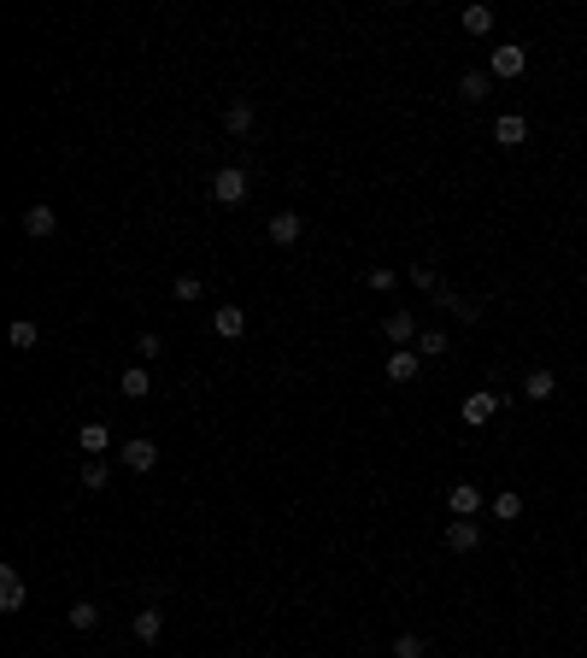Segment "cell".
<instances>
[{"label":"cell","instance_id":"30bf717a","mask_svg":"<svg viewBox=\"0 0 587 658\" xmlns=\"http://www.w3.org/2000/svg\"><path fill=\"white\" fill-rule=\"evenodd\" d=\"M129 629H136V641H141V646H153L159 635H165V612H159V605H141Z\"/></svg>","mask_w":587,"mask_h":658},{"label":"cell","instance_id":"7a4b0ae2","mask_svg":"<svg viewBox=\"0 0 587 658\" xmlns=\"http://www.w3.org/2000/svg\"><path fill=\"white\" fill-rule=\"evenodd\" d=\"M523 71H529V54H523V47H493L488 54V77H500V83H511Z\"/></svg>","mask_w":587,"mask_h":658},{"label":"cell","instance_id":"4dcf8cb0","mask_svg":"<svg viewBox=\"0 0 587 658\" xmlns=\"http://www.w3.org/2000/svg\"><path fill=\"white\" fill-rule=\"evenodd\" d=\"M136 347H141V359H159V336H153V329H141Z\"/></svg>","mask_w":587,"mask_h":658},{"label":"cell","instance_id":"8992f818","mask_svg":"<svg viewBox=\"0 0 587 658\" xmlns=\"http://www.w3.org/2000/svg\"><path fill=\"white\" fill-rule=\"evenodd\" d=\"M447 546H452V553H475V546H482V523H475V518H452L447 523Z\"/></svg>","mask_w":587,"mask_h":658},{"label":"cell","instance_id":"484cf974","mask_svg":"<svg viewBox=\"0 0 587 658\" xmlns=\"http://www.w3.org/2000/svg\"><path fill=\"white\" fill-rule=\"evenodd\" d=\"M106 482H112V471H106L100 459H88V464H83V488H88V494H100Z\"/></svg>","mask_w":587,"mask_h":658},{"label":"cell","instance_id":"3957f363","mask_svg":"<svg viewBox=\"0 0 587 658\" xmlns=\"http://www.w3.org/2000/svg\"><path fill=\"white\" fill-rule=\"evenodd\" d=\"M382 336H388L393 353H400V347H411V341L423 336V323L411 318V312H388V318H382Z\"/></svg>","mask_w":587,"mask_h":658},{"label":"cell","instance_id":"5b68a950","mask_svg":"<svg viewBox=\"0 0 587 658\" xmlns=\"http://www.w3.org/2000/svg\"><path fill=\"white\" fill-rule=\"evenodd\" d=\"M493 141H500V147H523V141H529V118H523V112H500V118H493Z\"/></svg>","mask_w":587,"mask_h":658},{"label":"cell","instance_id":"7c38bea8","mask_svg":"<svg viewBox=\"0 0 587 658\" xmlns=\"http://www.w3.org/2000/svg\"><path fill=\"white\" fill-rule=\"evenodd\" d=\"M300 212H277V218H270V241H277V247H294V241H300Z\"/></svg>","mask_w":587,"mask_h":658},{"label":"cell","instance_id":"9c48e42d","mask_svg":"<svg viewBox=\"0 0 587 658\" xmlns=\"http://www.w3.org/2000/svg\"><path fill=\"white\" fill-rule=\"evenodd\" d=\"M153 464H159V447L147 441V435L124 441V471H136V477H141V471H153Z\"/></svg>","mask_w":587,"mask_h":658},{"label":"cell","instance_id":"ffe728a7","mask_svg":"<svg viewBox=\"0 0 587 658\" xmlns=\"http://www.w3.org/2000/svg\"><path fill=\"white\" fill-rule=\"evenodd\" d=\"M106 447H112V429H106V423H83V453L88 459H100Z\"/></svg>","mask_w":587,"mask_h":658},{"label":"cell","instance_id":"5bb4252c","mask_svg":"<svg viewBox=\"0 0 587 658\" xmlns=\"http://www.w3.org/2000/svg\"><path fill=\"white\" fill-rule=\"evenodd\" d=\"M493 412H500V400H493L488 388H482V394H470V400H464V423H488Z\"/></svg>","mask_w":587,"mask_h":658},{"label":"cell","instance_id":"ba28073f","mask_svg":"<svg viewBox=\"0 0 587 658\" xmlns=\"http://www.w3.org/2000/svg\"><path fill=\"white\" fill-rule=\"evenodd\" d=\"M0 612H24V576H18V564H0Z\"/></svg>","mask_w":587,"mask_h":658},{"label":"cell","instance_id":"6da1fadb","mask_svg":"<svg viewBox=\"0 0 587 658\" xmlns=\"http://www.w3.org/2000/svg\"><path fill=\"white\" fill-rule=\"evenodd\" d=\"M211 200H218V206H241V200H247V171L224 165L218 177H211Z\"/></svg>","mask_w":587,"mask_h":658},{"label":"cell","instance_id":"d6986e66","mask_svg":"<svg viewBox=\"0 0 587 658\" xmlns=\"http://www.w3.org/2000/svg\"><path fill=\"white\" fill-rule=\"evenodd\" d=\"M434 306H447V312H459L464 323H475L482 318V306H475V300H464V295H452V288H441V295H434Z\"/></svg>","mask_w":587,"mask_h":658},{"label":"cell","instance_id":"2e32d148","mask_svg":"<svg viewBox=\"0 0 587 658\" xmlns=\"http://www.w3.org/2000/svg\"><path fill=\"white\" fill-rule=\"evenodd\" d=\"M65 623H70V629H77V635H88V629H95V623H100V605H95V600H77V605H70V612H65Z\"/></svg>","mask_w":587,"mask_h":658},{"label":"cell","instance_id":"44dd1931","mask_svg":"<svg viewBox=\"0 0 587 658\" xmlns=\"http://www.w3.org/2000/svg\"><path fill=\"white\" fill-rule=\"evenodd\" d=\"M552 388H558L552 371H529V377H523V394H529V400H552Z\"/></svg>","mask_w":587,"mask_h":658},{"label":"cell","instance_id":"52a82bcc","mask_svg":"<svg viewBox=\"0 0 587 658\" xmlns=\"http://www.w3.org/2000/svg\"><path fill=\"white\" fill-rule=\"evenodd\" d=\"M447 512H452V518H475V512H482V488H475V482H452Z\"/></svg>","mask_w":587,"mask_h":658},{"label":"cell","instance_id":"9a60e30c","mask_svg":"<svg viewBox=\"0 0 587 658\" xmlns=\"http://www.w3.org/2000/svg\"><path fill=\"white\" fill-rule=\"evenodd\" d=\"M388 382H418V353H411V347H400L388 359Z\"/></svg>","mask_w":587,"mask_h":658},{"label":"cell","instance_id":"ac0fdd59","mask_svg":"<svg viewBox=\"0 0 587 658\" xmlns=\"http://www.w3.org/2000/svg\"><path fill=\"white\" fill-rule=\"evenodd\" d=\"M224 129H229V136H247V129H252V106H247V100H229V106H224Z\"/></svg>","mask_w":587,"mask_h":658},{"label":"cell","instance_id":"d4e9b609","mask_svg":"<svg viewBox=\"0 0 587 658\" xmlns=\"http://www.w3.org/2000/svg\"><path fill=\"white\" fill-rule=\"evenodd\" d=\"M364 288H376V295H393V288H400V277H393L388 265H370V271H364Z\"/></svg>","mask_w":587,"mask_h":658},{"label":"cell","instance_id":"277c9868","mask_svg":"<svg viewBox=\"0 0 587 658\" xmlns=\"http://www.w3.org/2000/svg\"><path fill=\"white\" fill-rule=\"evenodd\" d=\"M54 229H59V212L36 200V206L24 212V236H29V241H54Z\"/></svg>","mask_w":587,"mask_h":658},{"label":"cell","instance_id":"cb8c5ba5","mask_svg":"<svg viewBox=\"0 0 587 658\" xmlns=\"http://www.w3.org/2000/svg\"><path fill=\"white\" fill-rule=\"evenodd\" d=\"M459 24H464V36H488V29H493V12H488V6H464Z\"/></svg>","mask_w":587,"mask_h":658},{"label":"cell","instance_id":"603a6c76","mask_svg":"<svg viewBox=\"0 0 587 658\" xmlns=\"http://www.w3.org/2000/svg\"><path fill=\"white\" fill-rule=\"evenodd\" d=\"M493 518H505V523L523 518V494L517 488H500V494H493Z\"/></svg>","mask_w":587,"mask_h":658},{"label":"cell","instance_id":"4316f807","mask_svg":"<svg viewBox=\"0 0 587 658\" xmlns=\"http://www.w3.org/2000/svg\"><path fill=\"white\" fill-rule=\"evenodd\" d=\"M418 353H423V359H441V353H447V336H441V329H423V336H418Z\"/></svg>","mask_w":587,"mask_h":658},{"label":"cell","instance_id":"4fadbf2b","mask_svg":"<svg viewBox=\"0 0 587 658\" xmlns=\"http://www.w3.org/2000/svg\"><path fill=\"white\" fill-rule=\"evenodd\" d=\"M6 341H12L18 353H29L36 341H42V329H36V318H12V323H6Z\"/></svg>","mask_w":587,"mask_h":658},{"label":"cell","instance_id":"f546056e","mask_svg":"<svg viewBox=\"0 0 587 658\" xmlns=\"http://www.w3.org/2000/svg\"><path fill=\"white\" fill-rule=\"evenodd\" d=\"M393 658H423V641L418 635H400V641H393Z\"/></svg>","mask_w":587,"mask_h":658},{"label":"cell","instance_id":"f1b7e54d","mask_svg":"<svg viewBox=\"0 0 587 658\" xmlns=\"http://www.w3.org/2000/svg\"><path fill=\"white\" fill-rule=\"evenodd\" d=\"M200 295H206V282H200V277H177V300H200Z\"/></svg>","mask_w":587,"mask_h":658},{"label":"cell","instance_id":"7402d4cb","mask_svg":"<svg viewBox=\"0 0 587 658\" xmlns=\"http://www.w3.org/2000/svg\"><path fill=\"white\" fill-rule=\"evenodd\" d=\"M488 83H493L488 71H464V77H459V95L464 100H488Z\"/></svg>","mask_w":587,"mask_h":658},{"label":"cell","instance_id":"8fae6325","mask_svg":"<svg viewBox=\"0 0 587 658\" xmlns=\"http://www.w3.org/2000/svg\"><path fill=\"white\" fill-rule=\"evenodd\" d=\"M211 329H218L224 341H241V336H247V312H241V306H218V312H211Z\"/></svg>","mask_w":587,"mask_h":658},{"label":"cell","instance_id":"83f0119b","mask_svg":"<svg viewBox=\"0 0 587 658\" xmlns=\"http://www.w3.org/2000/svg\"><path fill=\"white\" fill-rule=\"evenodd\" d=\"M411 288H423V295H441V277H434L429 265H418V271H411Z\"/></svg>","mask_w":587,"mask_h":658},{"label":"cell","instance_id":"e0dca14e","mask_svg":"<svg viewBox=\"0 0 587 658\" xmlns=\"http://www.w3.org/2000/svg\"><path fill=\"white\" fill-rule=\"evenodd\" d=\"M153 388V377H147V371H141V364H129L124 377H118V394H124V400H141V394Z\"/></svg>","mask_w":587,"mask_h":658}]
</instances>
